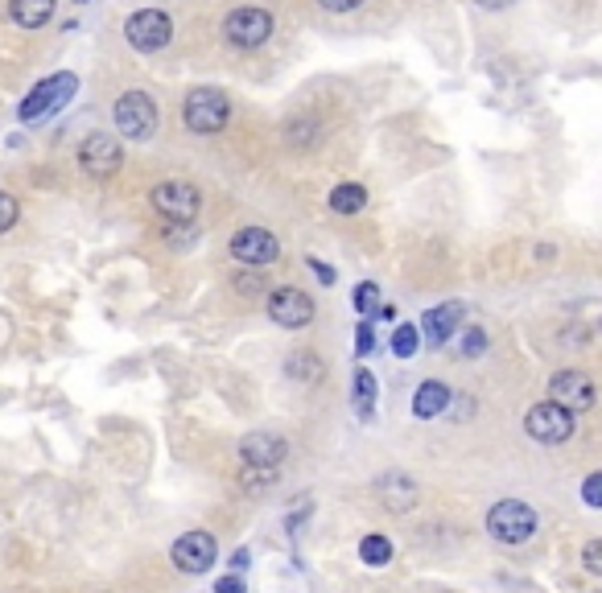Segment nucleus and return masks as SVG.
Here are the masks:
<instances>
[{
  "label": "nucleus",
  "instance_id": "nucleus-28",
  "mask_svg": "<svg viewBox=\"0 0 602 593\" xmlns=\"http://www.w3.org/2000/svg\"><path fill=\"white\" fill-rule=\"evenodd\" d=\"M582 499H586V507H602V474H590V478H586Z\"/></svg>",
  "mask_w": 602,
  "mask_h": 593
},
{
  "label": "nucleus",
  "instance_id": "nucleus-11",
  "mask_svg": "<svg viewBox=\"0 0 602 593\" xmlns=\"http://www.w3.org/2000/svg\"><path fill=\"white\" fill-rule=\"evenodd\" d=\"M170 556H174V569L198 577V573H207V569L219 561V544H215L211 532H186V536L174 540V552H170Z\"/></svg>",
  "mask_w": 602,
  "mask_h": 593
},
{
  "label": "nucleus",
  "instance_id": "nucleus-12",
  "mask_svg": "<svg viewBox=\"0 0 602 593\" xmlns=\"http://www.w3.org/2000/svg\"><path fill=\"white\" fill-rule=\"evenodd\" d=\"M285 453H289V445H285V437H277V433H248V437L240 441V462H244V470H269V474H277L281 462H285Z\"/></svg>",
  "mask_w": 602,
  "mask_h": 593
},
{
  "label": "nucleus",
  "instance_id": "nucleus-8",
  "mask_svg": "<svg viewBox=\"0 0 602 593\" xmlns=\"http://www.w3.org/2000/svg\"><path fill=\"white\" fill-rule=\"evenodd\" d=\"M223 38L240 50H256L273 38V13L264 9H231L223 21Z\"/></svg>",
  "mask_w": 602,
  "mask_h": 593
},
{
  "label": "nucleus",
  "instance_id": "nucleus-35",
  "mask_svg": "<svg viewBox=\"0 0 602 593\" xmlns=\"http://www.w3.org/2000/svg\"><path fill=\"white\" fill-rule=\"evenodd\" d=\"M479 9H508V5H516V0H475Z\"/></svg>",
  "mask_w": 602,
  "mask_h": 593
},
{
  "label": "nucleus",
  "instance_id": "nucleus-17",
  "mask_svg": "<svg viewBox=\"0 0 602 593\" xmlns=\"http://www.w3.org/2000/svg\"><path fill=\"white\" fill-rule=\"evenodd\" d=\"M54 9H58V0H9V17L13 25L21 29H42L54 21Z\"/></svg>",
  "mask_w": 602,
  "mask_h": 593
},
{
  "label": "nucleus",
  "instance_id": "nucleus-31",
  "mask_svg": "<svg viewBox=\"0 0 602 593\" xmlns=\"http://www.w3.org/2000/svg\"><path fill=\"white\" fill-rule=\"evenodd\" d=\"M318 5H322L326 13H351V9L363 5V0H318Z\"/></svg>",
  "mask_w": 602,
  "mask_h": 593
},
{
  "label": "nucleus",
  "instance_id": "nucleus-16",
  "mask_svg": "<svg viewBox=\"0 0 602 593\" xmlns=\"http://www.w3.org/2000/svg\"><path fill=\"white\" fill-rule=\"evenodd\" d=\"M450 388L442 379H425L421 388H417V396H413V416L417 421H433V416H442L446 408H450Z\"/></svg>",
  "mask_w": 602,
  "mask_h": 593
},
{
  "label": "nucleus",
  "instance_id": "nucleus-29",
  "mask_svg": "<svg viewBox=\"0 0 602 593\" xmlns=\"http://www.w3.org/2000/svg\"><path fill=\"white\" fill-rule=\"evenodd\" d=\"M582 561H586V569H590V573H602V540H590V544H586Z\"/></svg>",
  "mask_w": 602,
  "mask_h": 593
},
{
  "label": "nucleus",
  "instance_id": "nucleus-33",
  "mask_svg": "<svg viewBox=\"0 0 602 593\" xmlns=\"http://www.w3.org/2000/svg\"><path fill=\"white\" fill-rule=\"evenodd\" d=\"M450 404H454V416H458V421H462V416H471V412H475V400H466V396H458V400L450 396Z\"/></svg>",
  "mask_w": 602,
  "mask_h": 593
},
{
  "label": "nucleus",
  "instance_id": "nucleus-9",
  "mask_svg": "<svg viewBox=\"0 0 602 593\" xmlns=\"http://www.w3.org/2000/svg\"><path fill=\"white\" fill-rule=\"evenodd\" d=\"M79 165L91 173V178H112V173L124 165V145L116 132H91L79 145Z\"/></svg>",
  "mask_w": 602,
  "mask_h": 593
},
{
  "label": "nucleus",
  "instance_id": "nucleus-7",
  "mask_svg": "<svg viewBox=\"0 0 602 593\" xmlns=\"http://www.w3.org/2000/svg\"><path fill=\"white\" fill-rule=\"evenodd\" d=\"M524 429H528L532 441L561 445V441H570V437H574L578 425H574V412H570V408H561V404L545 400V404H537V408H528Z\"/></svg>",
  "mask_w": 602,
  "mask_h": 593
},
{
  "label": "nucleus",
  "instance_id": "nucleus-34",
  "mask_svg": "<svg viewBox=\"0 0 602 593\" xmlns=\"http://www.w3.org/2000/svg\"><path fill=\"white\" fill-rule=\"evenodd\" d=\"M248 561H252L248 548H236V556H231V565H236V573H240V569H248Z\"/></svg>",
  "mask_w": 602,
  "mask_h": 593
},
{
  "label": "nucleus",
  "instance_id": "nucleus-22",
  "mask_svg": "<svg viewBox=\"0 0 602 593\" xmlns=\"http://www.w3.org/2000/svg\"><path fill=\"white\" fill-rule=\"evenodd\" d=\"M285 371H289V379H297V383H318L322 379V363H318V355H289V363H285Z\"/></svg>",
  "mask_w": 602,
  "mask_h": 593
},
{
  "label": "nucleus",
  "instance_id": "nucleus-26",
  "mask_svg": "<svg viewBox=\"0 0 602 593\" xmlns=\"http://www.w3.org/2000/svg\"><path fill=\"white\" fill-rule=\"evenodd\" d=\"M372 351H376V330H372V322H363V326H359V334H355V355H359V359H367Z\"/></svg>",
  "mask_w": 602,
  "mask_h": 593
},
{
  "label": "nucleus",
  "instance_id": "nucleus-20",
  "mask_svg": "<svg viewBox=\"0 0 602 593\" xmlns=\"http://www.w3.org/2000/svg\"><path fill=\"white\" fill-rule=\"evenodd\" d=\"M330 206L339 215H359L363 206H367V190L359 182H343V186H334L330 190Z\"/></svg>",
  "mask_w": 602,
  "mask_h": 593
},
{
  "label": "nucleus",
  "instance_id": "nucleus-1",
  "mask_svg": "<svg viewBox=\"0 0 602 593\" xmlns=\"http://www.w3.org/2000/svg\"><path fill=\"white\" fill-rule=\"evenodd\" d=\"M227 116H231V103H227V95H223L219 87H198V91H190L186 103H182V120H186V128H190L194 136H215V132H223Z\"/></svg>",
  "mask_w": 602,
  "mask_h": 593
},
{
  "label": "nucleus",
  "instance_id": "nucleus-5",
  "mask_svg": "<svg viewBox=\"0 0 602 593\" xmlns=\"http://www.w3.org/2000/svg\"><path fill=\"white\" fill-rule=\"evenodd\" d=\"M124 38L132 50H141V54H157L174 42V21L170 13H161V9H141V13H132L124 21Z\"/></svg>",
  "mask_w": 602,
  "mask_h": 593
},
{
  "label": "nucleus",
  "instance_id": "nucleus-32",
  "mask_svg": "<svg viewBox=\"0 0 602 593\" xmlns=\"http://www.w3.org/2000/svg\"><path fill=\"white\" fill-rule=\"evenodd\" d=\"M310 268H314V276H318L322 285H334V268H330V264H322V260H310Z\"/></svg>",
  "mask_w": 602,
  "mask_h": 593
},
{
  "label": "nucleus",
  "instance_id": "nucleus-2",
  "mask_svg": "<svg viewBox=\"0 0 602 593\" xmlns=\"http://www.w3.org/2000/svg\"><path fill=\"white\" fill-rule=\"evenodd\" d=\"M537 528H541L537 511H532L528 503H520V499H504V503H495L487 511V532L499 544H524V540L537 536Z\"/></svg>",
  "mask_w": 602,
  "mask_h": 593
},
{
  "label": "nucleus",
  "instance_id": "nucleus-3",
  "mask_svg": "<svg viewBox=\"0 0 602 593\" xmlns=\"http://www.w3.org/2000/svg\"><path fill=\"white\" fill-rule=\"evenodd\" d=\"M75 91H79V79H75L71 71L42 79L38 87L25 95V103H21V120H25V124H38V120L62 112V108H66V99H75Z\"/></svg>",
  "mask_w": 602,
  "mask_h": 593
},
{
  "label": "nucleus",
  "instance_id": "nucleus-6",
  "mask_svg": "<svg viewBox=\"0 0 602 593\" xmlns=\"http://www.w3.org/2000/svg\"><path fill=\"white\" fill-rule=\"evenodd\" d=\"M116 132L128 141H149L157 132V103L145 91H124L116 99Z\"/></svg>",
  "mask_w": 602,
  "mask_h": 593
},
{
  "label": "nucleus",
  "instance_id": "nucleus-19",
  "mask_svg": "<svg viewBox=\"0 0 602 593\" xmlns=\"http://www.w3.org/2000/svg\"><path fill=\"white\" fill-rule=\"evenodd\" d=\"M355 416L359 421H372L376 416V375L367 367L355 371Z\"/></svg>",
  "mask_w": 602,
  "mask_h": 593
},
{
  "label": "nucleus",
  "instance_id": "nucleus-21",
  "mask_svg": "<svg viewBox=\"0 0 602 593\" xmlns=\"http://www.w3.org/2000/svg\"><path fill=\"white\" fill-rule=\"evenodd\" d=\"M359 556H363V565L367 569H384L392 561V544L384 536H363L359 540Z\"/></svg>",
  "mask_w": 602,
  "mask_h": 593
},
{
  "label": "nucleus",
  "instance_id": "nucleus-25",
  "mask_svg": "<svg viewBox=\"0 0 602 593\" xmlns=\"http://www.w3.org/2000/svg\"><path fill=\"white\" fill-rule=\"evenodd\" d=\"M17 215H21V206H17V198H13V194H5V190H0V235H5V231H13V227H17Z\"/></svg>",
  "mask_w": 602,
  "mask_h": 593
},
{
  "label": "nucleus",
  "instance_id": "nucleus-14",
  "mask_svg": "<svg viewBox=\"0 0 602 593\" xmlns=\"http://www.w3.org/2000/svg\"><path fill=\"white\" fill-rule=\"evenodd\" d=\"M269 318L285 330H301L310 318H314V301L310 293H301V289H273L269 293Z\"/></svg>",
  "mask_w": 602,
  "mask_h": 593
},
{
  "label": "nucleus",
  "instance_id": "nucleus-10",
  "mask_svg": "<svg viewBox=\"0 0 602 593\" xmlns=\"http://www.w3.org/2000/svg\"><path fill=\"white\" fill-rule=\"evenodd\" d=\"M231 256H236L240 264L248 268H269L281 260V243L273 231H264V227H244L231 235Z\"/></svg>",
  "mask_w": 602,
  "mask_h": 593
},
{
  "label": "nucleus",
  "instance_id": "nucleus-23",
  "mask_svg": "<svg viewBox=\"0 0 602 593\" xmlns=\"http://www.w3.org/2000/svg\"><path fill=\"white\" fill-rule=\"evenodd\" d=\"M417 346H421V334H417L413 322H400V326L392 330V355H396V359H413Z\"/></svg>",
  "mask_w": 602,
  "mask_h": 593
},
{
  "label": "nucleus",
  "instance_id": "nucleus-15",
  "mask_svg": "<svg viewBox=\"0 0 602 593\" xmlns=\"http://www.w3.org/2000/svg\"><path fill=\"white\" fill-rule=\"evenodd\" d=\"M462 318H466V305H462V301H446V305H438V309L425 313L421 326H417V334H425L433 346H442V342L454 338V330H462Z\"/></svg>",
  "mask_w": 602,
  "mask_h": 593
},
{
  "label": "nucleus",
  "instance_id": "nucleus-13",
  "mask_svg": "<svg viewBox=\"0 0 602 593\" xmlns=\"http://www.w3.org/2000/svg\"><path fill=\"white\" fill-rule=\"evenodd\" d=\"M549 396L561 408L582 412V408H594V383H590V375H582L578 367H570V371H557L549 379Z\"/></svg>",
  "mask_w": 602,
  "mask_h": 593
},
{
  "label": "nucleus",
  "instance_id": "nucleus-18",
  "mask_svg": "<svg viewBox=\"0 0 602 593\" xmlns=\"http://www.w3.org/2000/svg\"><path fill=\"white\" fill-rule=\"evenodd\" d=\"M380 495H384L388 511H409L417 503V482L405 474H388V478H380Z\"/></svg>",
  "mask_w": 602,
  "mask_h": 593
},
{
  "label": "nucleus",
  "instance_id": "nucleus-24",
  "mask_svg": "<svg viewBox=\"0 0 602 593\" xmlns=\"http://www.w3.org/2000/svg\"><path fill=\"white\" fill-rule=\"evenodd\" d=\"M483 351H487V330H479V326L462 330V355H466V359H479Z\"/></svg>",
  "mask_w": 602,
  "mask_h": 593
},
{
  "label": "nucleus",
  "instance_id": "nucleus-30",
  "mask_svg": "<svg viewBox=\"0 0 602 593\" xmlns=\"http://www.w3.org/2000/svg\"><path fill=\"white\" fill-rule=\"evenodd\" d=\"M215 593H248V585H244L240 573H231V577H219V581H215Z\"/></svg>",
  "mask_w": 602,
  "mask_h": 593
},
{
  "label": "nucleus",
  "instance_id": "nucleus-27",
  "mask_svg": "<svg viewBox=\"0 0 602 593\" xmlns=\"http://www.w3.org/2000/svg\"><path fill=\"white\" fill-rule=\"evenodd\" d=\"M376 297H380V289L363 281V285L355 289V309H359V313H372V309H376Z\"/></svg>",
  "mask_w": 602,
  "mask_h": 593
},
{
  "label": "nucleus",
  "instance_id": "nucleus-4",
  "mask_svg": "<svg viewBox=\"0 0 602 593\" xmlns=\"http://www.w3.org/2000/svg\"><path fill=\"white\" fill-rule=\"evenodd\" d=\"M149 202L170 227H190L198 219V206H203V198H198V190L190 182H161V186H153Z\"/></svg>",
  "mask_w": 602,
  "mask_h": 593
}]
</instances>
